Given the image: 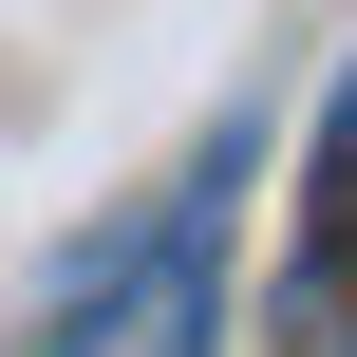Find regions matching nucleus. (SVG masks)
I'll return each instance as SVG.
<instances>
[{
	"label": "nucleus",
	"mask_w": 357,
	"mask_h": 357,
	"mask_svg": "<svg viewBox=\"0 0 357 357\" xmlns=\"http://www.w3.org/2000/svg\"><path fill=\"white\" fill-rule=\"evenodd\" d=\"M226 188H245V132H207V151H188V188H169L132 245H94V264H75L56 357H226Z\"/></svg>",
	"instance_id": "nucleus-1"
},
{
	"label": "nucleus",
	"mask_w": 357,
	"mask_h": 357,
	"mask_svg": "<svg viewBox=\"0 0 357 357\" xmlns=\"http://www.w3.org/2000/svg\"><path fill=\"white\" fill-rule=\"evenodd\" d=\"M282 357H357V75L320 94V188H301V264H282Z\"/></svg>",
	"instance_id": "nucleus-2"
}]
</instances>
